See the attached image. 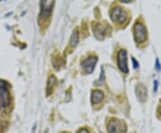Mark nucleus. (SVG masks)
I'll return each instance as SVG.
<instances>
[{
  "instance_id": "dca6fc26",
  "label": "nucleus",
  "mask_w": 161,
  "mask_h": 133,
  "mask_svg": "<svg viewBox=\"0 0 161 133\" xmlns=\"http://www.w3.org/2000/svg\"><path fill=\"white\" fill-rule=\"evenodd\" d=\"M156 67H157V70H158V71L160 70V64L158 63V59L156 60Z\"/></svg>"
},
{
  "instance_id": "2eb2a0df",
  "label": "nucleus",
  "mask_w": 161,
  "mask_h": 133,
  "mask_svg": "<svg viewBox=\"0 0 161 133\" xmlns=\"http://www.w3.org/2000/svg\"><path fill=\"white\" fill-rule=\"evenodd\" d=\"M77 133H90V132H89V130H88L87 129H85V128H82V129H80V130H79Z\"/></svg>"
},
{
  "instance_id": "9d476101",
  "label": "nucleus",
  "mask_w": 161,
  "mask_h": 133,
  "mask_svg": "<svg viewBox=\"0 0 161 133\" xmlns=\"http://www.w3.org/2000/svg\"><path fill=\"white\" fill-rule=\"evenodd\" d=\"M136 94H137V97L138 98L143 102L146 100L147 98V88L144 86L143 84H139L137 88H136Z\"/></svg>"
},
{
  "instance_id": "4468645a",
  "label": "nucleus",
  "mask_w": 161,
  "mask_h": 133,
  "mask_svg": "<svg viewBox=\"0 0 161 133\" xmlns=\"http://www.w3.org/2000/svg\"><path fill=\"white\" fill-rule=\"evenodd\" d=\"M132 64H133V68L134 69H137L139 67V64H138V62L134 59V58L132 57Z\"/></svg>"
},
{
  "instance_id": "ddd939ff",
  "label": "nucleus",
  "mask_w": 161,
  "mask_h": 133,
  "mask_svg": "<svg viewBox=\"0 0 161 133\" xmlns=\"http://www.w3.org/2000/svg\"><path fill=\"white\" fill-rule=\"evenodd\" d=\"M9 123L6 121H0V133L6 132V130L8 129Z\"/></svg>"
},
{
  "instance_id": "6ab92c4d",
  "label": "nucleus",
  "mask_w": 161,
  "mask_h": 133,
  "mask_svg": "<svg viewBox=\"0 0 161 133\" xmlns=\"http://www.w3.org/2000/svg\"><path fill=\"white\" fill-rule=\"evenodd\" d=\"M158 111H159V114H160V116H161V106L159 107V110Z\"/></svg>"
},
{
  "instance_id": "0eeeda50",
  "label": "nucleus",
  "mask_w": 161,
  "mask_h": 133,
  "mask_svg": "<svg viewBox=\"0 0 161 133\" xmlns=\"http://www.w3.org/2000/svg\"><path fill=\"white\" fill-rule=\"evenodd\" d=\"M97 62H98V57L95 56H90L86 57L82 62H81V68L82 70L86 72V73H92L93 71H94V68L97 64Z\"/></svg>"
},
{
  "instance_id": "1a4fd4ad",
  "label": "nucleus",
  "mask_w": 161,
  "mask_h": 133,
  "mask_svg": "<svg viewBox=\"0 0 161 133\" xmlns=\"http://www.w3.org/2000/svg\"><path fill=\"white\" fill-rule=\"evenodd\" d=\"M104 98V94L101 90L99 89H96L93 90L92 93V102L93 104H99Z\"/></svg>"
},
{
  "instance_id": "39448f33",
  "label": "nucleus",
  "mask_w": 161,
  "mask_h": 133,
  "mask_svg": "<svg viewBox=\"0 0 161 133\" xmlns=\"http://www.w3.org/2000/svg\"><path fill=\"white\" fill-rule=\"evenodd\" d=\"M108 133H125L126 124L119 119H111L108 122Z\"/></svg>"
},
{
  "instance_id": "9b49d317",
  "label": "nucleus",
  "mask_w": 161,
  "mask_h": 133,
  "mask_svg": "<svg viewBox=\"0 0 161 133\" xmlns=\"http://www.w3.org/2000/svg\"><path fill=\"white\" fill-rule=\"evenodd\" d=\"M79 38H80V35H79L78 29H75L72 33L71 38H70V46L72 47H75L79 42Z\"/></svg>"
},
{
  "instance_id": "f8f14e48",
  "label": "nucleus",
  "mask_w": 161,
  "mask_h": 133,
  "mask_svg": "<svg viewBox=\"0 0 161 133\" xmlns=\"http://www.w3.org/2000/svg\"><path fill=\"white\" fill-rule=\"evenodd\" d=\"M57 83V78L55 75H50L48 78V81H47V94L49 95L51 93L52 89L54 86L56 85Z\"/></svg>"
},
{
  "instance_id": "423d86ee",
  "label": "nucleus",
  "mask_w": 161,
  "mask_h": 133,
  "mask_svg": "<svg viewBox=\"0 0 161 133\" xmlns=\"http://www.w3.org/2000/svg\"><path fill=\"white\" fill-rule=\"evenodd\" d=\"M116 61H117L118 69L124 73H128L129 69H128V62H127V52L125 49L121 48L118 51Z\"/></svg>"
},
{
  "instance_id": "7ed1b4c3",
  "label": "nucleus",
  "mask_w": 161,
  "mask_h": 133,
  "mask_svg": "<svg viewBox=\"0 0 161 133\" xmlns=\"http://www.w3.org/2000/svg\"><path fill=\"white\" fill-rule=\"evenodd\" d=\"M134 40L138 44H142L147 40V29L142 22L137 21L133 25Z\"/></svg>"
},
{
  "instance_id": "6e6552de",
  "label": "nucleus",
  "mask_w": 161,
  "mask_h": 133,
  "mask_svg": "<svg viewBox=\"0 0 161 133\" xmlns=\"http://www.w3.org/2000/svg\"><path fill=\"white\" fill-rule=\"evenodd\" d=\"M93 32L94 36L96 37V39H98V40H104L105 36L107 34L106 29L104 28V26L101 23H96L93 26Z\"/></svg>"
},
{
  "instance_id": "20e7f679",
  "label": "nucleus",
  "mask_w": 161,
  "mask_h": 133,
  "mask_svg": "<svg viewBox=\"0 0 161 133\" xmlns=\"http://www.w3.org/2000/svg\"><path fill=\"white\" fill-rule=\"evenodd\" d=\"M11 103L10 93L7 88V84L0 81V110L6 109Z\"/></svg>"
},
{
  "instance_id": "a211bd4d",
  "label": "nucleus",
  "mask_w": 161,
  "mask_h": 133,
  "mask_svg": "<svg viewBox=\"0 0 161 133\" xmlns=\"http://www.w3.org/2000/svg\"><path fill=\"white\" fill-rule=\"evenodd\" d=\"M122 3H129V2H131L132 0H120Z\"/></svg>"
},
{
  "instance_id": "f257e3e1",
  "label": "nucleus",
  "mask_w": 161,
  "mask_h": 133,
  "mask_svg": "<svg viewBox=\"0 0 161 133\" xmlns=\"http://www.w3.org/2000/svg\"><path fill=\"white\" fill-rule=\"evenodd\" d=\"M54 7V0H40V11L39 23L41 26H47L51 19Z\"/></svg>"
},
{
  "instance_id": "f03ea898",
  "label": "nucleus",
  "mask_w": 161,
  "mask_h": 133,
  "mask_svg": "<svg viewBox=\"0 0 161 133\" xmlns=\"http://www.w3.org/2000/svg\"><path fill=\"white\" fill-rule=\"evenodd\" d=\"M110 18L117 25H124L128 20V13L120 6H113L110 10Z\"/></svg>"
},
{
  "instance_id": "f3484780",
  "label": "nucleus",
  "mask_w": 161,
  "mask_h": 133,
  "mask_svg": "<svg viewBox=\"0 0 161 133\" xmlns=\"http://www.w3.org/2000/svg\"><path fill=\"white\" fill-rule=\"evenodd\" d=\"M157 87H158V81H154V90L157 91Z\"/></svg>"
}]
</instances>
